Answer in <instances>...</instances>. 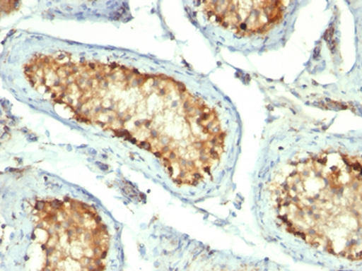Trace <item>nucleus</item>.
<instances>
[{"mask_svg":"<svg viewBox=\"0 0 362 271\" xmlns=\"http://www.w3.org/2000/svg\"><path fill=\"white\" fill-rule=\"evenodd\" d=\"M284 2L214 1L205 2L209 18L241 35L269 31L283 19Z\"/></svg>","mask_w":362,"mask_h":271,"instance_id":"2","label":"nucleus"},{"mask_svg":"<svg viewBox=\"0 0 362 271\" xmlns=\"http://www.w3.org/2000/svg\"><path fill=\"white\" fill-rule=\"evenodd\" d=\"M281 193L319 200L287 224L315 247L361 260V157L332 152L290 165Z\"/></svg>","mask_w":362,"mask_h":271,"instance_id":"1","label":"nucleus"}]
</instances>
